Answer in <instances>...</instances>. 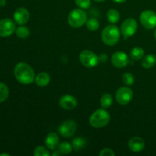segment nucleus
<instances>
[{"mask_svg":"<svg viewBox=\"0 0 156 156\" xmlns=\"http://www.w3.org/2000/svg\"><path fill=\"white\" fill-rule=\"evenodd\" d=\"M111 62L117 68H123L129 63V58L124 52H116L111 56Z\"/></svg>","mask_w":156,"mask_h":156,"instance_id":"11","label":"nucleus"},{"mask_svg":"<svg viewBox=\"0 0 156 156\" xmlns=\"http://www.w3.org/2000/svg\"><path fill=\"white\" fill-rule=\"evenodd\" d=\"M76 4L78 7L82 9H87L91 6V0H75Z\"/></svg>","mask_w":156,"mask_h":156,"instance_id":"28","label":"nucleus"},{"mask_svg":"<svg viewBox=\"0 0 156 156\" xmlns=\"http://www.w3.org/2000/svg\"><path fill=\"white\" fill-rule=\"evenodd\" d=\"M101 106V108L107 109L111 106L113 103V97L110 93H105L101 96L100 100Z\"/></svg>","mask_w":156,"mask_h":156,"instance_id":"19","label":"nucleus"},{"mask_svg":"<svg viewBox=\"0 0 156 156\" xmlns=\"http://www.w3.org/2000/svg\"><path fill=\"white\" fill-rule=\"evenodd\" d=\"M111 120V115L105 109H98L94 111L89 119V123L94 128L106 126Z\"/></svg>","mask_w":156,"mask_h":156,"instance_id":"3","label":"nucleus"},{"mask_svg":"<svg viewBox=\"0 0 156 156\" xmlns=\"http://www.w3.org/2000/svg\"><path fill=\"white\" fill-rule=\"evenodd\" d=\"M99 24L98 21L95 18H90V19L87 20L86 21V27L91 31H95L98 29L99 28Z\"/></svg>","mask_w":156,"mask_h":156,"instance_id":"25","label":"nucleus"},{"mask_svg":"<svg viewBox=\"0 0 156 156\" xmlns=\"http://www.w3.org/2000/svg\"><path fill=\"white\" fill-rule=\"evenodd\" d=\"M46 146L50 150H54L58 148L59 144V138L56 133H50L47 136L45 140Z\"/></svg>","mask_w":156,"mask_h":156,"instance_id":"15","label":"nucleus"},{"mask_svg":"<svg viewBox=\"0 0 156 156\" xmlns=\"http://www.w3.org/2000/svg\"><path fill=\"white\" fill-rule=\"evenodd\" d=\"M142 25L146 29H152L156 27V13L151 10H146L140 16Z\"/></svg>","mask_w":156,"mask_h":156,"instance_id":"7","label":"nucleus"},{"mask_svg":"<svg viewBox=\"0 0 156 156\" xmlns=\"http://www.w3.org/2000/svg\"><path fill=\"white\" fill-rule=\"evenodd\" d=\"M34 156H50V153L45 147L42 146H39L36 147L34 151Z\"/></svg>","mask_w":156,"mask_h":156,"instance_id":"27","label":"nucleus"},{"mask_svg":"<svg viewBox=\"0 0 156 156\" xmlns=\"http://www.w3.org/2000/svg\"><path fill=\"white\" fill-rule=\"evenodd\" d=\"M87 13L82 9H73L68 15V22L71 27L78 28L86 24Z\"/></svg>","mask_w":156,"mask_h":156,"instance_id":"4","label":"nucleus"},{"mask_svg":"<svg viewBox=\"0 0 156 156\" xmlns=\"http://www.w3.org/2000/svg\"><path fill=\"white\" fill-rule=\"evenodd\" d=\"M107 18H108V21L111 24H116L120 19V12L114 9H110L107 13Z\"/></svg>","mask_w":156,"mask_h":156,"instance_id":"18","label":"nucleus"},{"mask_svg":"<svg viewBox=\"0 0 156 156\" xmlns=\"http://www.w3.org/2000/svg\"><path fill=\"white\" fill-rule=\"evenodd\" d=\"M59 105L63 109L70 111L76 108L78 101L77 99L74 96L70 95V94H65L59 98Z\"/></svg>","mask_w":156,"mask_h":156,"instance_id":"12","label":"nucleus"},{"mask_svg":"<svg viewBox=\"0 0 156 156\" xmlns=\"http://www.w3.org/2000/svg\"><path fill=\"white\" fill-rule=\"evenodd\" d=\"M96 2H105V0H94Z\"/></svg>","mask_w":156,"mask_h":156,"instance_id":"35","label":"nucleus"},{"mask_svg":"<svg viewBox=\"0 0 156 156\" xmlns=\"http://www.w3.org/2000/svg\"><path fill=\"white\" fill-rule=\"evenodd\" d=\"M133 98V91L128 87H121L116 93V100L121 105H126L131 101Z\"/></svg>","mask_w":156,"mask_h":156,"instance_id":"8","label":"nucleus"},{"mask_svg":"<svg viewBox=\"0 0 156 156\" xmlns=\"http://www.w3.org/2000/svg\"><path fill=\"white\" fill-rule=\"evenodd\" d=\"M77 124L74 120H68L64 121L59 127V133L63 137H70L76 133Z\"/></svg>","mask_w":156,"mask_h":156,"instance_id":"10","label":"nucleus"},{"mask_svg":"<svg viewBox=\"0 0 156 156\" xmlns=\"http://www.w3.org/2000/svg\"><path fill=\"white\" fill-rule=\"evenodd\" d=\"M120 38V30L114 24H111L104 28L101 33V40L108 46H114Z\"/></svg>","mask_w":156,"mask_h":156,"instance_id":"2","label":"nucleus"},{"mask_svg":"<svg viewBox=\"0 0 156 156\" xmlns=\"http://www.w3.org/2000/svg\"><path fill=\"white\" fill-rule=\"evenodd\" d=\"M79 60L84 66L87 68H93L98 65L99 57L91 50H83L79 55Z\"/></svg>","mask_w":156,"mask_h":156,"instance_id":"5","label":"nucleus"},{"mask_svg":"<svg viewBox=\"0 0 156 156\" xmlns=\"http://www.w3.org/2000/svg\"><path fill=\"white\" fill-rule=\"evenodd\" d=\"M100 156H114L115 155V153L114 152V151L112 149H109V148H105L103 149L99 153Z\"/></svg>","mask_w":156,"mask_h":156,"instance_id":"29","label":"nucleus"},{"mask_svg":"<svg viewBox=\"0 0 156 156\" xmlns=\"http://www.w3.org/2000/svg\"><path fill=\"white\" fill-rule=\"evenodd\" d=\"M30 19V13L25 8H18L14 13V20L16 24L24 25Z\"/></svg>","mask_w":156,"mask_h":156,"instance_id":"13","label":"nucleus"},{"mask_svg":"<svg viewBox=\"0 0 156 156\" xmlns=\"http://www.w3.org/2000/svg\"><path fill=\"white\" fill-rule=\"evenodd\" d=\"M73 145L70 144L68 142H62L58 146V150L62 154V155H66V154L71 153L73 151Z\"/></svg>","mask_w":156,"mask_h":156,"instance_id":"23","label":"nucleus"},{"mask_svg":"<svg viewBox=\"0 0 156 156\" xmlns=\"http://www.w3.org/2000/svg\"><path fill=\"white\" fill-rule=\"evenodd\" d=\"M86 144V140L83 137H76L73 140V147L76 151H80Z\"/></svg>","mask_w":156,"mask_h":156,"instance_id":"22","label":"nucleus"},{"mask_svg":"<svg viewBox=\"0 0 156 156\" xmlns=\"http://www.w3.org/2000/svg\"><path fill=\"white\" fill-rule=\"evenodd\" d=\"M15 79L23 85H30L35 81V74L30 65L25 62H19L14 69Z\"/></svg>","mask_w":156,"mask_h":156,"instance_id":"1","label":"nucleus"},{"mask_svg":"<svg viewBox=\"0 0 156 156\" xmlns=\"http://www.w3.org/2000/svg\"><path fill=\"white\" fill-rule=\"evenodd\" d=\"M6 5V0H0V7H3Z\"/></svg>","mask_w":156,"mask_h":156,"instance_id":"32","label":"nucleus"},{"mask_svg":"<svg viewBox=\"0 0 156 156\" xmlns=\"http://www.w3.org/2000/svg\"><path fill=\"white\" fill-rule=\"evenodd\" d=\"M128 146L130 150L133 152H140L144 149L146 143L143 139L139 136H134L129 140Z\"/></svg>","mask_w":156,"mask_h":156,"instance_id":"14","label":"nucleus"},{"mask_svg":"<svg viewBox=\"0 0 156 156\" xmlns=\"http://www.w3.org/2000/svg\"><path fill=\"white\" fill-rule=\"evenodd\" d=\"M10 156V155H9V154H8V153H2V154H0V156Z\"/></svg>","mask_w":156,"mask_h":156,"instance_id":"34","label":"nucleus"},{"mask_svg":"<svg viewBox=\"0 0 156 156\" xmlns=\"http://www.w3.org/2000/svg\"><path fill=\"white\" fill-rule=\"evenodd\" d=\"M156 64V56L153 54H148L142 60V66L145 69H151Z\"/></svg>","mask_w":156,"mask_h":156,"instance_id":"17","label":"nucleus"},{"mask_svg":"<svg viewBox=\"0 0 156 156\" xmlns=\"http://www.w3.org/2000/svg\"><path fill=\"white\" fill-rule=\"evenodd\" d=\"M98 57H99V60H100L101 62H105L107 60H108V56H107L105 53H103V54H101L100 56H98Z\"/></svg>","mask_w":156,"mask_h":156,"instance_id":"30","label":"nucleus"},{"mask_svg":"<svg viewBox=\"0 0 156 156\" xmlns=\"http://www.w3.org/2000/svg\"><path fill=\"white\" fill-rule=\"evenodd\" d=\"M50 82V75L47 73H40L37 76L35 77V82L37 85L40 87L47 86Z\"/></svg>","mask_w":156,"mask_h":156,"instance_id":"16","label":"nucleus"},{"mask_svg":"<svg viewBox=\"0 0 156 156\" xmlns=\"http://www.w3.org/2000/svg\"><path fill=\"white\" fill-rule=\"evenodd\" d=\"M114 2H117V3H123L126 1V0H113Z\"/></svg>","mask_w":156,"mask_h":156,"instance_id":"33","label":"nucleus"},{"mask_svg":"<svg viewBox=\"0 0 156 156\" xmlns=\"http://www.w3.org/2000/svg\"><path fill=\"white\" fill-rule=\"evenodd\" d=\"M138 28L137 21L133 18H127L121 24V33L125 39L135 34Z\"/></svg>","mask_w":156,"mask_h":156,"instance_id":"6","label":"nucleus"},{"mask_svg":"<svg viewBox=\"0 0 156 156\" xmlns=\"http://www.w3.org/2000/svg\"><path fill=\"white\" fill-rule=\"evenodd\" d=\"M15 34L18 37L21 38V39H25V38L28 37V36L30 35V30H29L28 27L26 26L21 25L18 28H16Z\"/></svg>","mask_w":156,"mask_h":156,"instance_id":"21","label":"nucleus"},{"mask_svg":"<svg viewBox=\"0 0 156 156\" xmlns=\"http://www.w3.org/2000/svg\"><path fill=\"white\" fill-rule=\"evenodd\" d=\"M62 154L60 152H59V150H56L54 151V152H53V154H52V155L53 156H59V155H62Z\"/></svg>","mask_w":156,"mask_h":156,"instance_id":"31","label":"nucleus"},{"mask_svg":"<svg viewBox=\"0 0 156 156\" xmlns=\"http://www.w3.org/2000/svg\"><path fill=\"white\" fill-rule=\"evenodd\" d=\"M9 94V90L7 85L0 82V103L5 101Z\"/></svg>","mask_w":156,"mask_h":156,"instance_id":"24","label":"nucleus"},{"mask_svg":"<svg viewBox=\"0 0 156 156\" xmlns=\"http://www.w3.org/2000/svg\"><path fill=\"white\" fill-rule=\"evenodd\" d=\"M122 82L124 85H127V86H130L134 84L135 82V78H134L133 75L131 73H124L122 76Z\"/></svg>","mask_w":156,"mask_h":156,"instance_id":"26","label":"nucleus"},{"mask_svg":"<svg viewBox=\"0 0 156 156\" xmlns=\"http://www.w3.org/2000/svg\"><path fill=\"white\" fill-rule=\"evenodd\" d=\"M15 21L10 18H4L0 21V37H7L11 36L16 30Z\"/></svg>","mask_w":156,"mask_h":156,"instance_id":"9","label":"nucleus"},{"mask_svg":"<svg viewBox=\"0 0 156 156\" xmlns=\"http://www.w3.org/2000/svg\"><path fill=\"white\" fill-rule=\"evenodd\" d=\"M144 56V50L140 47H136L131 50L130 57L133 60H140Z\"/></svg>","mask_w":156,"mask_h":156,"instance_id":"20","label":"nucleus"},{"mask_svg":"<svg viewBox=\"0 0 156 156\" xmlns=\"http://www.w3.org/2000/svg\"><path fill=\"white\" fill-rule=\"evenodd\" d=\"M154 37H155V40H156V28H155V32H154Z\"/></svg>","mask_w":156,"mask_h":156,"instance_id":"36","label":"nucleus"}]
</instances>
